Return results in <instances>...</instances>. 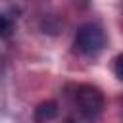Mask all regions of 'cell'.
Wrapping results in <instances>:
<instances>
[{"label":"cell","instance_id":"obj_1","mask_svg":"<svg viewBox=\"0 0 123 123\" xmlns=\"http://www.w3.org/2000/svg\"><path fill=\"white\" fill-rule=\"evenodd\" d=\"M75 104L79 108V113L86 121L94 123L104 111V94L92 85H81L75 92Z\"/></svg>","mask_w":123,"mask_h":123},{"label":"cell","instance_id":"obj_2","mask_svg":"<svg viewBox=\"0 0 123 123\" xmlns=\"http://www.w3.org/2000/svg\"><path fill=\"white\" fill-rule=\"evenodd\" d=\"M106 46V35L96 23H85L75 33V48L85 56H96Z\"/></svg>","mask_w":123,"mask_h":123},{"label":"cell","instance_id":"obj_3","mask_svg":"<svg viewBox=\"0 0 123 123\" xmlns=\"http://www.w3.org/2000/svg\"><path fill=\"white\" fill-rule=\"evenodd\" d=\"M58 115V104L48 100V102H42L35 108V121L37 123H46V121H52L54 117Z\"/></svg>","mask_w":123,"mask_h":123},{"label":"cell","instance_id":"obj_4","mask_svg":"<svg viewBox=\"0 0 123 123\" xmlns=\"http://www.w3.org/2000/svg\"><path fill=\"white\" fill-rule=\"evenodd\" d=\"M12 29H13V25H12V21H10V15H8V13H4V15H2V19H0V31H2V37H4V38H6V37H10Z\"/></svg>","mask_w":123,"mask_h":123},{"label":"cell","instance_id":"obj_5","mask_svg":"<svg viewBox=\"0 0 123 123\" xmlns=\"http://www.w3.org/2000/svg\"><path fill=\"white\" fill-rule=\"evenodd\" d=\"M113 71H115L117 79L123 81V54H119V56L113 60Z\"/></svg>","mask_w":123,"mask_h":123},{"label":"cell","instance_id":"obj_6","mask_svg":"<svg viewBox=\"0 0 123 123\" xmlns=\"http://www.w3.org/2000/svg\"><path fill=\"white\" fill-rule=\"evenodd\" d=\"M65 123H75V121H73V119H67V121H65Z\"/></svg>","mask_w":123,"mask_h":123}]
</instances>
